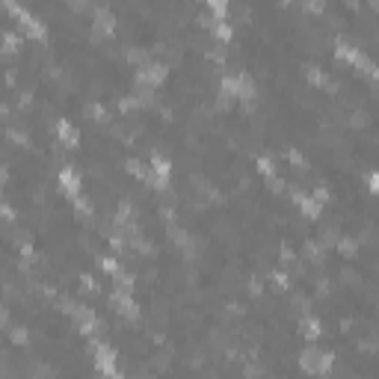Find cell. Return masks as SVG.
Here are the masks:
<instances>
[{
	"mask_svg": "<svg viewBox=\"0 0 379 379\" xmlns=\"http://www.w3.org/2000/svg\"><path fill=\"white\" fill-rule=\"evenodd\" d=\"M56 130H59V139H62L65 145H74V142H77V130H74V127H71V125H68L65 119H62V122L56 125Z\"/></svg>",
	"mask_w": 379,
	"mask_h": 379,
	"instance_id": "cell-8",
	"label": "cell"
},
{
	"mask_svg": "<svg viewBox=\"0 0 379 379\" xmlns=\"http://www.w3.org/2000/svg\"><path fill=\"white\" fill-rule=\"evenodd\" d=\"M18 21H21V27H24V33H27V36H33V39H42V36H44V27H42V21H36L33 15H27V12H24Z\"/></svg>",
	"mask_w": 379,
	"mask_h": 379,
	"instance_id": "cell-3",
	"label": "cell"
},
{
	"mask_svg": "<svg viewBox=\"0 0 379 379\" xmlns=\"http://www.w3.org/2000/svg\"><path fill=\"white\" fill-rule=\"evenodd\" d=\"M305 9H311V12H320V9H323V0H305Z\"/></svg>",
	"mask_w": 379,
	"mask_h": 379,
	"instance_id": "cell-14",
	"label": "cell"
},
{
	"mask_svg": "<svg viewBox=\"0 0 379 379\" xmlns=\"http://www.w3.org/2000/svg\"><path fill=\"white\" fill-rule=\"evenodd\" d=\"M136 80L145 83V86H157V83L166 80V68L163 65H142L139 74H136Z\"/></svg>",
	"mask_w": 379,
	"mask_h": 379,
	"instance_id": "cell-2",
	"label": "cell"
},
{
	"mask_svg": "<svg viewBox=\"0 0 379 379\" xmlns=\"http://www.w3.org/2000/svg\"><path fill=\"white\" fill-rule=\"evenodd\" d=\"M329 365H332V356H326V353L308 350V353L302 356V368H305V371H311V374H323Z\"/></svg>",
	"mask_w": 379,
	"mask_h": 379,
	"instance_id": "cell-1",
	"label": "cell"
},
{
	"mask_svg": "<svg viewBox=\"0 0 379 379\" xmlns=\"http://www.w3.org/2000/svg\"><path fill=\"white\" fill-rule=\"evenodd\" d=\"M296 202H299V208H302L308 216H317V213H320V205H317L320 199H317V196H296Z\"/></svg>",
	"mask_w": 379,
	"mask_h": 379,
	"instance_id": "cell-7",
	"label": "cell"
},
{
	"mask_svg": "<svg viewBox=\"0 0 379 379\" xmlns=\"http://www.w3.org/2000/svg\"><path fill=\"white\" fill-rule=\"evenodd\" d=\"M59 184H62V190L71 193V196H77V190H80V178H77L71 169H62V172H59Z\"/></svg>",
	"mask_w": 379,
	"mask_h": 379,
	"instance_id": "cell-4",
	"label": "cell"
},
{
	"mask_svg": "<svg viewBox=\"0 0 379 379\" xmlns=\"http://www.w3.org/2000/svg\"><path fill=\"white\" fill-rule=\"evenodd\" d=\"M151 166H154V172H157V178H169V160H163V157H154L151 160Z\"/></svg>",
	"mask_w": 379,
	"mask_h": 379,
	"instance_id": "cell-10",
	"label": "cell"
},
{
	"mask_svg": "<svg viewBox=\"0 0 379 379\" xmlns=\"http://www.w3.org/2000/svg\"><path fill=\"white\" fill-rule=\"evenodd\" d=\"M101 267H104L107 273H113V276H119V264H116L113 258H104V261H101Z\"/></svg>",
	"mask_w": 379,
	"mask_h": 379,
	"instance_id": "cell-13",
	"label": "cell"
},
{
	"mask_svg": "<svg viewBox=\"0 0 379 379\" xmlns=\"http://www.w3.org/2000/svg\"><path fill=\"white\" fill-rule=\"evenodd\" d=\"M341 249H344V252H347V255H350V252H356V246H353V243H350V240H341Z\"/></svg>",
	"mask_w": 379,
	"mask_h": 379,
	"instance_id": "cell-18",
	"label": "cell"
},
{
	"mask_svg": "<svg viewBox=\"0 0 379 379\" xmlns=\"http://www.w3.org/2000/svg\"><path fill=\"white\" fill-rule=\"evenodd\" d=\"M15 44H18V39H15V36H12V33H9V36H6V50H9V53H12V50H15Z\"/></svg>",
	"mask_w": 379,
	"mask_h": 379,
	"instance_id": "cell-15",
	"label": "cell"
},
{
	"mask_svg": "<svg viewBox=\"0 0 379 379\" xmlns=\"http://www.w3.org/2000/svg\"><path fill=\"white\" fill-rule=\"evenodd\" d=\"M338 56L347 59V62H353V65H368V59H365L356 47H350V44H338Z\"/></svg>",
	"mask_w": 379,
	"mask_h": 379,
	"instance_id": "cell-6",
	"label": "cell"
},
{
	"mask_svg": "<svg viewBox=\"0 0 379 379\" xmlns=\"http://www.w3.org/2000/svg\"><path fill=\"white\" fill-rule=\"evenodd\" d=\"M74 3H83V0H74Z\"/></svg>",
	"mask_w": 379,
	"mask_h": 379,
	"instance_id": "cell-19",
	"label": "cell"
},
{
	"mask_svg": "<svg viewBox=\"0 0 379 379\" xmlns=\"http://www.w3.org/2000/svg\"><path fill=\"white\" fill-rule=\"evenodd\" d=\"M261 172H264V175H273V163H270V160H261Z\"/></svg>",
	"mask_w": 379,
	"mask_h": 379,
	"instance_id": "cell-16",
	"label": "cell"
},
{
	"mask_svg": "<svg viewBox=\"0 0 379 379\" xmlns=\"http://www.w3.org/2000/svg\"><path fill=\"white\" fill-rule=\"evenodd\" d=\"M302 335H305V338H317V335H320L317 320H305V323H302Z\"/></svg>",
	"mask_w": 379,
	"mask_h": 379,
	"instance_id": "cell-11",
	"label": "cell"
},
{
	"mask_svg": "<svg viewBox=\"0 0 379 379\" xmlns=\"http://www.w3.org/2000/svg\"><path fill=\"white\" fill-rule=\"evenodd\" d=\"M371 190H374V193H379V172H374V175H371Z\"/></svg>",
	"mask_w": 379,
	"mask_h": 379,
	"instance_id": "cell-17",
	"label": "cell"
},
{
	"mask_svg": "<svg viewBox=\"0 0 379 379\" xmlns=\"http://www.w3.org/2000/svg\"><path fill=\"white\" fill-rule=\"evenodd\" d=\"M95 353H98V368L104 371V374H116V368H113V350L110 347H95Z\"/></svg>",
	"mask_w": 379,
	"mask_h": 379,
	"instance_id": "cell-5",
	"label": "cell"
},
{
	"mask_svg": "<svg viewBox=\"0 0 379 379\" xmlns=\"http://www.w3.org/2000/svg\"><path fill=\"white\" fill-rule=\"evenodd\" d=\"M95 24H98L101 33H110V30H113V15H110L107 9H98V12H95Z\"/></svg>",
	"mask_w": 379,
	"mask_h": 379,
	"instance_id": "cell-9",
	"label": "cell"
},
{
	"mask_svg": "<svg viewBox=\"0 0 379 379\" xmlns=\"http://www.w3.org/2000/svg\"><path fill=\"white\" fill-rule=\"evenodd\" d=\"M213 30H216V36H219L222 42H228V39H231V27H225V24H216Z\"/></svg>",
	"mask_w": 379,
	"mask_h": 379,
	"instance_id": "cell-12",
	"label": "cell"
}]
</instances>
